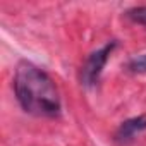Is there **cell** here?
I'll return each instance as SVG.
<instances>
[{
  "label": "cell",
  "mask_w": 146,
  "mask_h": 146,
  "mask_svg": "<svg viewBox=\"0 0 146 146\" xmlns=\"http://www.w3.org/2000/svg\"><path fill=\"white\" fill-rule=\"evenodd\" d=\"M115 45H117L115 41L107 43L105 46H102L100 50L93 52V53L88 57V60H86V64H84V67H83V74H81V79H83V83H84L86 86H91V84H95V83L98 81V78H100V74H102V70H103V67H105V64H107L110 53L113 52Z\"/></svg>",
  "instance_id": "obj_2"
},
{
  "label": "cell",
  "mask_w": 146,
  "mask_h": 146,
  "mask_svg": "<svg viewBox=\"0 0 146 146\" xmlns=\"http://www.w3.org/2000/svg\"><path fill=\"white\" fill-rule=\"evenodd\" d=\"M131 72H146V55H137L129 62Z\"/></svg>",
  "instance_id": "obj_5"
},
{
  "label": "cell",
  "mask_w": 146,
  "mask_h": 146,
  "mask_svg": "<svg viewBox=\"0 0 146 146\" xmlns=\"http://www.w3.org/2000/svg\"><path fill=\"white\" fill-rule=\"evenodd\" d=\"M14 90L24 112L38 117H57L60 113L62 105L55 83L35 64L26 60L17 64Z\"/></svg>",
  "instance_id": "obj_1"
},
{
  "label": "cell",
  "mask_w": 146,
  "mask_h": 146,
  "mask_svg": "<svg viewBox=\"0 0 146 146\" xmlns=\"http://www.w3.org/2000/svg\"><path fill=\"white\" fill-rule=\"evenodd\" d=\"M127 17L136 23V24H143L146 26V5L144 7H132L127 11Z\"/></svg>",
  "instance_id": "obj_4"
},
{
  "label": "cell",
  "mask_w": 146,
  "mask_h": 146,
  "mask_svg": "<svg viewBox=\"0 0 146 146\" xmlns=\"http://www.w3.org/2000/svg\"><path fill=\"white\" fill-rule=\"evenodd\" d=\"M143 131H146V113L124 120L119 125L117 132H115V139L117 141H127V139L134 137L136 134H139Z\"/></svg>",
  "instance_id": "obj_3"
}]
</instances>
